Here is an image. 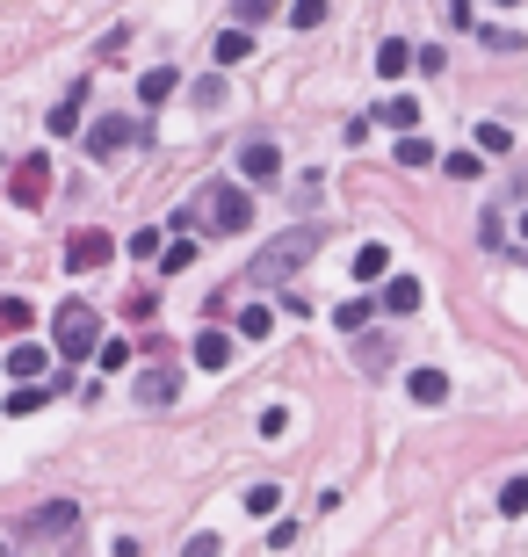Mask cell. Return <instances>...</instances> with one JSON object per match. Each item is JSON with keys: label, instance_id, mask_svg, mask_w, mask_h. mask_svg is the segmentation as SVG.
Returning a JSON list of instances; mask_svg holds the SVG:
<instances>
[{"label": "cell", "instance_id": "15", "mask_svg": "<svg viewBox=\"0 0 528 557\" xmlns=\"http://www.w3.org/2000/svg\"><path fill=\"white\" fill-rule=\"evenodd\" d=\"M51 406V391L44 384H15L8 398H0V413H15V420H29V413H44Z\"/></svg>", "mask_w": 528, "mask_h": 557}, {"label": "cell", "instance_id": "3", "mask_svg": "<svg viewBox=\"0 0 528 557\" xmlns=\"http://www.w3.org/2000/svg\"><path fill=\"white\" fill-rule=\"evenodd\" d=\"M80 536V507L73 500H51L37 514H22V543H73Z\"/></svg>", "mask_w": 528, "mask_h": 557}, {"label": "cell", "instance_id": "35", "mask_svg": "<svg viewBox=\"0 0 528 557\" xmlns=\"http://www.w3.org/2000/svg\"><path fill=\"white\" fill-rule=\"evenodd\" d=\"M95 355H102V369H109V377H116V369H123V362H131V348H123V340H102V348H95Z\"/></svg>", "mask_w": 528, "mask_h": 557}, {"label": "cell", "instance_id": "29", "mask_svg": "<svg viewBox=\"0 0 528 557\" xmlns=\"http://www.w3.org/2000/svg\"><path fill=\"white\" fill-rule=\"evenodd\" d=\"M442 167H449L456 181H478V174H485V152H449V160H442Z\"/></svg>", "mask_w": 528, "mask_h": 557}, {"label": "cell", "instance_id": "28", "mask_svg": "<svg viewBox=\"0 0 528 557\" xmlns=\"http://www.w3.org/2000/svg\"><path fill=\"white\" fill-rule=\"evenodd\" d=\"M275 507H283V492H275L268 478H261V485H246V514H275Z\"/></svg>", "mask_w": 528, "mask_h": 557}, {"label": "cell", "instance_id": "19", "mask_svg": "<svg viewBox=\"0 0 528 557\" xmlns=\"http://www.w3.org/2000/svg\"><path fill=\"white\" fill-rule=\"evenodd\" d=\"M210 58H217V66H239V58H254V29H225Z\"/></svg>", "mask_w": 528, "mask_h": 557}, {"label": "cell", "instance_id": "26", "mask_svg": "<svg viewBox=\"0 0 528 557\" xmlns=\"http://www.w3.org/2000/svg\"><path fill=\"white\" fill-rule=\"evenodd\" d=\"M189 102H196V109H225V73H203V80L189 87Z\"/></svg>", "mask_w": 528, "mask_h": 557}, {"label": "cell", "instance_id": "16", "mask_svg": "<svg viewBox=\"0 0 528 557\" xmlns=\"http://www.w3.org/2000/svg\"><path fill=\"white\" fill-rule=\"evenodd\" d=\"M174 87H181L174 66H152V73L138 80V102H145V109H160V102H174Z\"/></svg>", "mask_w": 528, "mask_h": 557}, {"label": "cell", "instance_id": "20", "mask_svg": "<svg viewBox=\"0 0 528 557\" xmlns=\"http://www.w3.org/2000/svg\"><path fill=\"white\" fill-rule=\"evenodd\" d=\"M196 362H203V369H225V362H232V333H217V326H210V333L196 340Z\"/></svg>", "mask_w": 528, "mask_h": 557}, {"label": "cell", "instance_id": "2", "mask_svg": "<svg viewBox=\"0 0 528 557\" xmlns=\"http://www.w3.org/2000/svg\"><path fill=\"white\" fill-rule=\"evenodd\" d=\"M312 254H319V232H312V225H297V232H283V239H268L246 275H254V283H283V275H297Z\"/></svg>", "mask_w": 528, "mask_h": 557}, {"label": "cell", "instance_id": "18", "mask_svg": "<svg viewBox=\"0 0 528 557\" xmlns=\"http://www.w3.org/2000/svg\"><path fill=\"white\" fill-rule=\"evenodd\" d=\"M232 326H239V340H268L275 333V312H268V304H239Z\"/></svg>", "mask_w": 528, "mask_h": 557}, {"label": "cell", "instance_id": "23", "mask_svg": "<svg viewBox=\"0 0 528 557\" xmlns=\"http://www.w3.org/2000/svg\"><path fill=\"white\" fill-rule=\"evenodd\" d=\"M406 66H413V51H406V37H391V44L377 51V73H384V80H406Z\"/></svg>", "mask_w": 528, "mask_h": 557}, {"label": "cell", "instance_id": "32", "mask_svg": "<svg viewBox=\"0 0 528 557\" xmlns=\"http://www.w3.org/2000/svg\"><path fill=\"white\" fill-rule=\"evenodd\" d=\"M500 514H528V478H507L500 485Z\"/></svg>", "mask_w": 528, "mask_h": 557}, {"label": "cell", "instance_id": "12", "mask_svg": "<svg viewBox=\"0 0 528 557\" xmlns=\"http://www.w3.org/2000/svg\"><path fill=\"white\" fill-rule=\"evenodd\" d=\"M406 398H413V406H442V398H449V369H413Z\"/></svg>", "mask_w": 528, "mask_h": 557}, {"label": "cell", "instance_id": "25", "mask_svg": "<svg viewBox=\"0 0 528 557\" xmlns=\"http://www.w3.org/2000/svg\"><path fill=\"white\" fill-rule=\"evenodd\" d=\"M29 319H37V312H29V297H0V333H29Z\"/></svg>", "mask_w": 528, "mask_h": 557}, {"label": "cell", "instance_id": "5", "mask_svg": "<svg viewBox=\"0 0 528 557\" xmlns=\"http://www.w3.org/2000/svg\"><path fill=\"white\" fill-rule=\"evenodd\" d=\"M203 218H210L217 232H246V225H254V196L232 189V181H217V189L203 196Z\"/></svg>", "mask_w": 528, "mask_h": 557}, {"label": "cell", "instance_id": "17", "mask_svg": "<svg viewBox=\"0 0 528 557\" xmlns=\"http://www.w3.org/2000/svg\"><path fill=\"white\" fill-rule=\"evenodd\" d=\"M355 362L369 369V377H377V369H391V340H384V333H355Z\"/></svg>", "mask_w": 528, "mask_h": 557}, {"label": "cell", "instance_id": "6", "mask_svg": "<svg viewBox=\"0 0 528 557\" xmlns=\"http://www.w3.org/2000/svg\"><path fill=\"white\" fill-rule=\"evenodd\" d=\"M8 196H15L22 210H37V203L51 196V160H44V152H29V160L8 174Z\"/></svg>", "mask_w": 528, "mask_h": 557}, {"label": "cell", "instance_id": "14", "mask_svg": "<svg viewBox=\"0 0 528 557\" xmlns=\"http://www.w3.org/2000/svg\"><path fill=\"white\" fill-rule=\"evenodd\" d=\"M384 312H398V319H406V312H420V283H413V275H384Z\"/></svg>", "mask_w": 528, "mask_h": 557}, {"label": "cell", "instance_id": "24", "mask_svg": "<svg viewBox=\"0 0 528 557\" xmlns=\"http://www.w3.org/2000/svg\"><path fill=\"white\" fill-rule=\"evenodd\" d=\"M398 167H434V145L420 131H398Z\"/></svg>", "mask_w": 528, "mask_h": 557}, {"label": "cell", "instance_id": "7", "mask_svg": "<svg viewBox=\"0 0 528 557\" xmlns=\"http://www.w3.org/2000/svg\"><path fill=\"white\" fill-rule=\"evenodd\" d=\"M102 261H116V239H109V232H73V239H66V268H73V275L102 268Z\"/></svg>", "mask_w": 528, "mask_h": 557}, {"label": "cell", "instance_id": "37", "mask_svg": "<svg viewBox=\"0 0 528 557\" xmlns=\"http://www.w3.org/2000/svg\"><path fill=\"white\" fill-rule=\"evenodd\" d=\"M500 8H521V0H500Z\"/></svg>", "mask_w": 528, "mask_h": 557}, {"label": "cell", "instance_id": "8", "mask_svg": "<svg viewBox=\"0 0 528 557\" xmlns=\"http://www.w3.org/2000/svg\"><path fill=\"white\" fill-rule=\"evenodd\" d=\"M174 398H181V369L174 362L138 369V406H174Z\"/></svg>", "mask_w": 528, "mask_h": 557}, {"label": "cell", "instance_id": "30", "mask_svg": "<svg viewBox=\"0 0 528 557\" xmlns=\"http://www.w3.org/2000/svg\"><path fill=\"white\" fill-rule=\"evenodd\" d=\"M189 261H196V239H174V246H160V268H167V275H181Z\"/></svg>", "mask_w": 528, "mask_h": 557}, {"label": "cell", "instance_id": "31", "mask_svg": "<svg viewBox=\"0 0 528 557\" xmlns=\"http://www.w3.org/2000/svg\"><path fill=\"white\" fill-rule=\"evenodd\" d=\"M217 550H225V536H217V529H196L189 543H181V557H217Z\"/></svg>", "mask_w": 528, "mask_h": 557}, {"label": "cell", "instance_id": "27", "mask_svg": "<svg viewBox=\"0 0 528 557\" xmlns=\"http://www.w3.org/2000/svg\"><path fill=\"white\" fill-rule=\"evenodd\" d=\"M283 0H232V15H239V29H254V22H268Z\"/></svg>", "mask_w": 528, "mask_h": 557}, {"label": "cell", "instance_id": "10", "mask_svg": "<svg viewBox=\"0 0 528 557\" xmlns=\"http://www.w3.org/2000/svg\"><path fill=\"white\" fill-rule=\"evenodd\" d=\"M8 377L15 384H44L51 377V348H22V340H15V348H8Z\"/></svg>", "mask_w": 528, "mask_h": 557}, {"label": "cell", "instance_id": "9", "mask_svg": "<svg viewBox=\"0 0 528 557\" xmlns=\"http://www.w3.org/2000/svg\"><path fill=\"white\" fill-rule=\"evenodd\" d=\"M239 174H246V181H261V189H268V181H283V152H275L268 138L239 145Z\"/></svg>", "mask_w": 528, "mask_h": 557}, {"label": "cell", "instance_id": "33", "mask_svg": "<svg viewBox=\"0 0 528 557\" xmlns=\"http://www.w3.org/2000/svg\"><path fill=\"white\" fill-rule=\"evenodd\" d=\"M290 22L297 29H319L326 22V0H290Z\"/></svg>", "mask_w": 528, "mask_h": 557}, {"label": "cell", "instance_id": "13", "mask_svg": "<svg viewBox=\"0 0 528 557\" xmlns=\"http://www.w3.org/2000/svg\"><path fill=\"white\" fill-rule=\"evenodd\" d=\"M384 275H391V246H384V239L355 246V283H384Z\"/></svg>", "mask_w": 528, "mask_h": 557}, {"label": "cell", "instance_id": "34", "mask_svg": "<svg viewBox=\"0 0 528 557\" xmlns=\"http://www.w3.org/2000/svg\"><path fill=\"white\" fill-rule=\"evenodd\" d=\"M507 145H514L507 123H478V152H507Z\"/></svg>", "mask_w": 528, "mask_h": 557}, {"label": "cell", "instance_id": "1", "mask_svg": "<svg viewBox=\"0 0 528 557\" xmlns=\"http://www.w3.org/2000/svg\"><path fill=\"white\" fill-rule=\"evenodd\" d=\"M51 348H58V362H87V355L102 348V312L87 297H66L51 312Z\"/></svg>", "mask_w": 528, "mask_h": 557}, {"label": "cell", "instance_id": "21", "mask_svg": "<svg viewBox=\"0 0 528 557\" xmlns=\"http://www.w3.org/2000/svg\"><path fill=\"white\" fill-rule=\"evenodd\" d=\"M377 123H391V131H413V123H420V102H413V95H391V102L377 109Z\"/></svg>", "mask_w": 528, "mask_h": 557}, {"label": "cell", "instance_id": "11", "mask_svg": "<svg viewBox=\"0 0 528 557\" xmlns=\"http://www.w3.org/2000/svg\"><path fill=\"white\" fill-rule=\"evenodd\" d=\"M80 109H87V80H73V87H66V102H58V109H51L44 123H51V131H58V138H73V131H80V123H87Z\"/></svg>", "mask_w": 528, "mask_h": 557}, {"label": "cell", "instance_id": "4", "mask_svg": "<svg viewBox=\"0 0 528 557\" xmlns=\"http://www.w3.org/2000/svg\"><path fill=\"white\" fill-rule=\"evenodd\" d=\"M138 138H145L138 116H102V123H87V160H116V152H131Z\"/></svg>", "mask_w": 528, "mask_h": 557}, {"label": "cell", "instance_id": "36", "mask_svg": "<svg viewBox=\"0 0 528 557\" xmlns=\"http://www.w3.org/2000/svg\"><path fill=\"white\" fill-rule=\"evenodd\" d=\"M131 254L138 261H160V232H131Z\"/></svg>", "mask_w": 528, "mask_h": 557}, {"label": "cell", "instance_id": "22", "mask_svg": "<svg viewBox=\"0 0 528 557\" xmlns=\"http://www.w3.org/2000/svg\"><path fill=\"white\" fill-rule=\"evenodd\" d=\"M369 319H377V304H369V297H348V304L333 312V326H340V333H362Z\"/></svg>", "mask_w": 528, "mask_h": 557}]
</instances>
